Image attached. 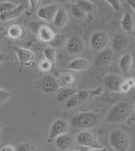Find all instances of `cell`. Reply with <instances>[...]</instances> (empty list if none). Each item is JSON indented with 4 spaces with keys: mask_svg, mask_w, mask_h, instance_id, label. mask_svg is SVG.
Returning a JSON list of instances; mask_svg holds the SVG:
<instances>
[{
    "mask_svg": "<svg viewBox=\"0 0 135 151\" xmlns=\"http://www.w3.org/2000/svg\"><path fill=\"white\" fill-rule=\"evenodd\" d=\"M132 114L130 103L125 101H118L111 107L105 117V121L110 123H122L126 122Z\"/></svg>",
    "mask_w": 135,
    "mask_h": 151,
    "instance_id": "obj_1",
    "label": "cell"
},
{
    "mask_svg": "<svg viewBox=\"0 0 135 151\" xmlns=\"http://www.w3.org/2000/svg\"><path fill=\"white\" fill-rule=\"evenodd\" d=\"M98 113L94 111H82L74 115L70 119V125L76 129L85 130L93 127L99 120Z\"/></svg>",
    "mask_w": 135,
    "mask_h": 151,
    "instance_id": "obj_2",
    "label": "cell"
},
{
    "mask_svg": "<svg viewBox=\"0 0 135 151\" xmlns=\"http://www.w3.org/2000/svg\"><path fill=\"white\" fill-rule=\"evenodd\" d=\"M109 143L116 151H129L131 139L128 133L121 129H114L109 135Z\"/></svg>",
    "mask_w": 135,
    "mask_h": 151,
    "instance_id": "obj_3",
    "label": "cell"
},
{
    "mask_svg": "<svg viewBox=\"0 0 135 151\" xmlns=\"http://www.w3.org/2000/svg\"><path fill=\"white\" fill-rule=\"evenodd\" d=\"M110 38L107 33L104 31H96L90 36V46L93 51L100 52L105 48L108 47Z\"/></svg>",
    "mask_w": 135,
    "mask_h": 151,
    "instance_id": "obj_4",
    "label": "cell"
},
{
    "mask_svg": "<svg viewBox=\"0 0 135 151\" xmlns=\"http://www.w3.org/2000/svg\"><path fill=\"white\" fill-rule=\"evenodd\" d=\"M20 67L35 66L36 64V55L35 52L29 48L25 47H14V48Z\"/></svg>",
    "mask_w": 135,
    "mask_h": 151,
    "instance_id": "obj_5",
    "label": "cell"
},
{
    "mask_svg": "<svg viewBox=\"0 0 135 151\" xmlns=\"http://www.w3.org/2000/svg\"><path fill=\"white\" fill-rule=\"evenodd\" d=\"M68 129V123L65 119H57L55 121H53L51 124L50 127L49 133H48V137H47V142L52 143L53 141H55V139L59 137L60 135L66 133Z\"/></svg>",
    "mask_w": 135,
    "mask_h": 151,
    "instance_id": "obj_6",
    "label": "cell"
},
{
    "mask_svg": "<svg viewBox=\"0 0 135 151\" xmlns=\"http://www.w3.org/2000/svg\"><path fill=\"white\" fill-rule=\"evenodd\" d=\"M76 142L81 146L88 147L90 149H97L101 148L98 140L95 137V135L88 131L80 132L76 137Z\"/></svg>",
    "mask_w": 135,
    "mask_h": 151,
    "instance_id": "obj_7",
    "label": "cell"
},
{
    "mask_svg": "<svg viewBox=\"0 0 135 151\" xmlns=\"http://www.w3.org/2000/svg\"><path fill=\"white\" fill-rule=\"evenodd\" d=\"M85 42L80 36H70L66 42L67 52L71 55L81 54L85 51Z\"/></svg>",
    "mask_w": 135,
    "mask_h": 151,
    "instance_id": "obj_8",
    "label": "cell"
},
{
    "mask_svg": "<svg viewBox=\"0 0 135 151\" xmlns=\"http://www.w3.org/2000/svg\"><path fill=\"white\" fill-rule=\"evenodd\" d=\"M41 88L46 94L48 95H53L55 94L58 89L60 88L57 79L52 74H46L43 77H42L41 81Z\"/></svg>",
    "mask_w": 135,
    "mask_h": 151,
    "instance_id": "obj_9",
    "label": "cell"
},
{
    "mask_svg": "<svg viewBox=\"0 0 135 151\" xmlns=\"http://www.w3.org/2000/svg\"><path fill=\"white\" fill-rule=\"evenodd\" d=\"M123 79L117 73H108L104 76L103 83L105 87L111 92H120Z\"/></svg>",
    "mask_w": 135,
    "mask_h": 151,
    "instance_id": "obj_10",
    "label": "cell"
},
{
    "mask_svg": "<svg viewBox=\"0 0 135 151\" xmlns=\"http://www.w3.org/2000/svg\"><path fill=\"white\" fill-rule=\"evenodd\" d=\"M90 97V94L87 91L81 90L74 93V95L71 97L68 101H66V107L67 108H73L77 106L81 103L86 101Z\"/></svg>",
    "mask_w": 135,
    "mask_h": 151,
    "instance_id": "obj_11",
    "label": "cell"
},
{
    "mask_svg": "<svg viewBox=\"0 0 135 151\" xmlns=\"http://www.w3.org/2000/svg\"><path fill=\"white\" fill-rule=\"evenodd\" d=\"M57 9H58V8L56 4H47V5H45V6L40 8L37 10V16L41 19L49 21V20L53 19Z\"/></svg>",
    "mask_w": 135,
    "mask_h": 151,
    "instance_id": "obj_12",
    "label": "cell"
},
{
    "mask_svg": "<svg viewBox=\"0 0 135 151\" xmlns=\"http://www.w3.org/2000/svg\"><path fill=\"white\" fill-rule=\"evenodd\" d=\"M129 44V38L124 33H117L113 36L111 41V49L115 52H119L125 49Z\"/></svg>",
    "mask_w": 135,
    "mask_h": 151,
    "instance_id": "obj_13",
    "label": "cell"
},
{
    "mask_svg": "<svg viewBox=\"0 0 135 151\" xmlns=\"http://www.w3.org/2000/svg\"><path fill=\"white\" fill-rule=\"evenodd\" d=\"M90 63L85 58H76L71 60L67 65V68L70 71L74 72H83L88 69Z\"/></svg>",
    "mask_w": 135,
    "mask_h": 151,
    "instance_id": "obj_14",
    "label": "cell"
},
{
    "mask_svg": "<svg viewBox=\"0 0 135 151\" xmlns=\"http://www.w3.org/2000/svg\"><path fill=\"white\" fill-rule=\"evenodd\" d=\"M56 35L57 34L54 32V30L46 24L41 25L37 30V36L39 40L42 41V42L48 43V44L55 38Z\"/></svg>",
    "mask_w": 135,
    "mask_h": 151,
    "instance_id": "obj_15",
    "label": "cell"
},
{
    "mask_svg": "<svg viewBox=\"0 0 135 151\" xmlns=\"http://www.w3.org/2000/svg\"><path fill=\"white\" fill-rule=\"evenodd\" d=\"M113 56H114V51L111 49V47H106L104 50H102L101 52H98L94 63L96 66L106 65L112 60Z\"/></svg>",
    "mask_w": 135,
    "mask_h": 151,
    "instance_id": "obj_16",
    "label": "cell"
},
{
    "mask_svg": "<svg viewBox=\"0 0 135 151\" xmlns=\"http://www.w3.org/2000/svg\"><path fill=\"white\" fill-rule=\"evenodd\" d=\"M74 144V139L69 133H63L55 139L56 147L60 151H66Z\"/></svg>",
    "mask_w": 135,
    "mask_h": 151,
    "instance_id": "obj_17",
    "label": "cell"
},
{
    "mask_svg": "<svg viewBox=\"0 0 135 151\" xmlns=\"http://www.w3.org/2000/svg\"><path fill=\"white\" fill-rule=\"evenodd\" d=\"M68 21V12L62 8H60L57 9V11L56 13L55 16L52 19V23L53 25L56 28H62L67 24Z\"/></svg>",
    "mask_w": 135,
    "mask_h": 151,
    "instance_id": "obj_18",
    "label": "cell"
},
{
    "mask_svg": "<svg viewBox=\"0 0 135 151\" xmlns=\"http://www.w3.org/2000/svg\"><path fill=\"white\" fill-rule=\"evenodd\" d=\"M25 10V6L23 4H19L17 5L16 8H14L12 10H9L8 12L2 13L0 14V20L1 21H9L14 19H16L19 17L22 13Z\"/></svg>",
    "mask_w": 135,
    "mask_h": 151,
    "instance_id": "obj_19",
    "label": "cell"
},
{
    "mask_svg": "<svg viewBox=\"0 0 135 151\" xmlns=\"http://www.w3.org/2000/svg\"><path fill=\"white\" fill-rule=\"evenodd\" d=\"M134 26V20L132 14L129 12L123 14V18L121 19V27L127 34H132Z\"/></svg>",
    "mask_w": 135,
    "mask_h": 151,
    "instance_id": "obj_20",
    "label": "cell"
},
{
    "mask_svg": "<svg viewBox=\"0 0 135 151\" xmlns=\"http://www.w3.org/2000/svg\"><path fill=\"white\" fill-rule=\"evenodd\" d=\"M133 62H134V58L130 53H125L120 57L118 65L123 73H128L130 71L133 65Z\"/></svg>",
    "mask_w": 135,
    "mask_h": 151,
    "instance_id": "obj_21",
    "label": "cell"
},
{
    "mask_svg": "<svg viewBox=\"0 0 135 151\" xmlns=\"http://www.w3.org/2000/svg\"><path fill=\"white\" fill-rule=\"evenodd\" d=\"M7 35L11 39H20L25 35V30L19 24H12L8 28Z\"/></svg>",
    "mask_w": 135,
    "mask_h": 151,
    "instance_id": "obj_22",
    "label": "cell"
},
{
    "mask_svg": "<svg viewBox=\"0 0 135 151\" xmlns=\"http://www.w3.org/2000/svg\"><path fill=\"white\" fill-rule=\"evenodd\" d=\"M76 91L72 88H63L58 92L56 96V100L59 102H66L74 95Z\"/></svg>",
    "mask_w": 135,
    "mask_h": 151,
    "instance_id": "obj_23",
    "label": "cell"
},
{
    "mask_svg": "<svg viewBox=\"0 0 135 151\" xmlns=\"http://www.w3.org/2000/svg\"><path fill=\"white\" fill-rule=\"evenodd\" d=\"M75 4L80 7L85 14H90V13H92L94 11L95 6H94V4L91 1H89V0H78V1L75 2Z\"/></svg>",
    "mask_w": 135,
    "mask_h": 151,
    "instance_id": "obj_24",
    "label": "cell"
},
{
    "mask_svg": "<svg viewBox=\"0 0 135 151\" xmlns=\"http://www.w3.org/2000/svg\"><path fill=\"white\" fill-rule=\"evenodd\" d=\"M59 86H69L74 82V76L71 73H64L57 79Z\"/></svg>",
    "mask_w": 135,
    "mask_h": 151,
    "instance_id": "obj_25",
    "label": "cell"
},
{
    "mask_svg": "<svg viewBox=\"0 0 135 151\" xmlns=\"http://www.w3.org/2000/svg\"><path fill=\"white\" fill-rule=\"evenodd\" d=\"M135 87V79L133 77L127 78V79H123V82L121 84V88H120V92L123 93H128L130 91H132Z\"/></svg>",
    "mask_w": 135,
    "mask_h": 151,
    "instance_id": "obj_26",
    "label": "cell"
},
{
    "mask_svg": "<svg viewBox=\"0 0 135 151\" xmlns=\"http://www.w3.org/2000/svg\"><path fill=\"white\" fill-rule=\"evenodd\" d=\"M43 54L45 57V59L49 61L50 63H52V64L55 67L56 63V50L51 47H48L47 48L44 49L43 51Z\"/></svg>",
    "mask_w": 135,
    "mask_h": 151,
    "instance_id": "obj_27",
    "label": "cell"
},
{
    "mask_svg": "<svg viewBox=\"0 0 135 151\" xmlns=\"http://www.w3.org/2000/svg\"><path fill=\"white\" fill-rule=\"evenodd\" d=\"M38 68L41 72L42 73H48L50 71H52V69L54 68V66L52 64V63H50L49 61H47V59H42L38 63Z\"/></svg>",
    "mask_w": 135,
    "mask_h": 151,
    "instance_id": "obj_28",
    "label": "cell"
},
{
    "mask_svg": "<svg viewBox=\"0 0 135 151\" xmlns=\"http://www.w3.org/2000/svg\"><path fill=\"white\" fill-rule=\"evenodd\" d=\"M18 4H16L14 2H10V1H4L0 3V14L2 13H5L12 10L14 8H16Z\"/></svg>",
    "mask_w": 135,
    "mask_h": 151,
    "instance_id": "obj_29",
    "label": "cell"
},
{
    "mask_svg": "<svg viewBox=\"0 0 135 151\" xmlns=\"http://www.w3.org/2000/svg\"><path fill=\"white\" fill-rule=\"evenodd\" d=\"M71 13H72V15L77 19H84L86 16L85 14L83 12V10L76 4H72V6H71Z\"/></svg>",
    "mask_w": 135,
    "mask_h": 151,
    "instance_id": "obj_30",
    "label": "cell"
},
{
    "mask_svg": "<svg viewBox=\"0 0 135 151\" xmlns=\"http://www.w3.org/2000/svg\"><path fill=\"white\" fill-rule=\"evenodd\" d=\"M63 44H64V36L62 35H56L55 38L49 43L50 47L54 49L61 47Z\"/></svg>",
    "mask_w": 135,
    "mask_h": 151,
    "instance_id": "obj_31",
    "label": "cell"
},
{
    "mask_svg": "<svg viewBox=\"0 0 135 151\" xmlns=\"http://www.w3.org/2000/svg\"><path fill=\"white\" fill-rule=\"evenodd\" d=\"M16 151H37L35 145L31 143H22L19 145L16 148Z\"/></svg>",
    "mask_w": 135,
    "mask_h": 151,
    "instance_id": "obj_32",
    "label": "cell"
},
{
    "mask_svg": "<svg viewBox=\"0 0 135 151\" xmlns=\"http://www.w3.org/2000/svg\"><path fill=\"white\" fill-rule=\"evenodd\" d=\"M11 96H12V93L10 91L0 88V103L5 102L8 100H9Z\"/></svg>",
    "mask_w": 135,
    "mask_h": 151,
    "instance_id": "obj_33",
    "label": "cell"
},
{
    "mask_svg": "<svg viewBox=\"0 0 135 151\" xmlns=\"http://www.w3.org/2000/svg\"><path fill=\"white\" fill-rule=\"evenodd\" d=\"M109 5H110L113 10H115L116 12H118L120 9H121V6H122V2L119 1V0H106V1Z\"/></svg>",
    "mask_w": 135,
    "mask_h": 151,
    "instance_id": "obj_34",
    "label": "cell"
},
{
    "mask_svg": "<svg viewBox=\"0 0 135 151\" xmlns=\"http://www.w3.org/2000/svg\"><path fill=\"white\" fill-rule=\"evenodd\" d=\"M0 151H16V149L14 146H13L11 145H7L6 146L3 147L2 150Z\"/></svg>",
    "mask_w": 135,
    "mask_h": 151,
    "instance_id": "obj_35",
    "label": "cell"
},
{
    "mask_svg": "<svg viewBox=\"0 0 135 151\" xmlns=\"http://www.w3.org/2000/svg\"><path fill=\"white\" fill-rule=\"evenodd\" d=\"M128 4L129 5V7L134 10V12L135 14V0H128L127 1Z\"/></svg>",
    "mask_w": 135,
    "mask_h": 151,
    "instance_id": "obj_36",
    "label": "cell"
},
{
    "mask_svg": "<svg viewBox=\"0 0 135 151\" xmlns=\"http://www.w3.org/2000/svg\"><path fill=\"white\" fill-rule=\"evenodd\" d=\"M29 3L31 4V6H32L31 8V10L32 11H34V9H36V7L38 6V4H39V3H40V1H29Z\"/></svg>",
    "mask_w": 135,
    "mask_h": 151,
    "instance_id": "obj_37",
    "label": "cell"
},
{
    "mask_svg": "<svg viewBox=\"0 0 135 151\" xmlns=\"http://www.w3.org/2000/svg\"><path fill=\"white\" fill-rule=\"evenodd\" d=\"M88 151H108V150L105 147H101V148H97V149H90Z\"/></svg>",
    "mask_w": 135,
    "mask_h": 151,
    "instance_id": "obj_38",
    "label": "cell"
},
{
    "mask_svg": "<svg viewBox=\"0 0 135 151\" xmlns=\"http://www.w3.org/2000/svg\"><path fill=\"white\" fill-rule=\"evenodd\" d=\"M3 59H4V55L2 54V53H0V63L3 62Z\"/></svg>",
    "mask_w": 135,
    "mask_h": 151,
    "instance_id": "obj_39",
    "label": "cell"
},
{
    "mask_svg": "<svg viewBox=\"0 0 135 151\" xmlns=\"http://www.w3.org/2000/svg\"><path fill=\"white\" fill-rule=\"evenodd\" d=\"M132 34H133V36H134V38H135V24H134V29H133V32H132Z\"/></svg>",
    "mask_w": 135,
    "mask_h": 151,
    "instance_id": "obj_40",
    "label": "cell"
},
{
    "mask_svg": "<svg viewBox=\"0 0 135 151\" xmlns=\"http://www.w3.org/2000/svg\"><path fill=\"white\" fill-rule=\"evenodd\" d=\"M1 45H2V42H1V39H0V48H1Z\"/></svg>",
    "mask_w": 135,
    "mask_h": 151,
    "instance_id": "obj_41",
    "label": "cell"
},
{
    "mask_svg": "<svg viewBox=\"0 0 135 151\" xmlns=\"http://www.w3.org/2000/svg\"><path fill=\"white\" fill-rule=\"evenodd\" d=\"M2 30V26H1V25H0V30Z\"/></svg>",
    "mask_w": 135,
    "mask_h": 151,
    "instance_id": "obj_42",
    "label": "cell"
},
{
    "mask_svg": "<svg viewBox=\"0 0 135 151\" xmlns=\"http://www.w3.org/2000/svg\"><path fill=\"white\" fill-rule=\"evenodd\" d=\"M72 151H81V150H72Z\"/></svg>",
    "mask_w": 135,
    "mask_h": 151,
    "instance_id": "obj_43",
    "label": "cell"
},
{
    "mask_svg": "<svg viewBox=\"0 0 135 151\" xmlns=\"http://www.w3.org/2000/svg\"><path fill=\"white\" fill-rule=\"evenodd\" d=\"M134 111H135V106H134Z\"/></svg>",
    "mask_w": 135,
    "mask_h": 151,
    "instance_id": "obj_44",
    "label": "cell"
}]
</instances>
